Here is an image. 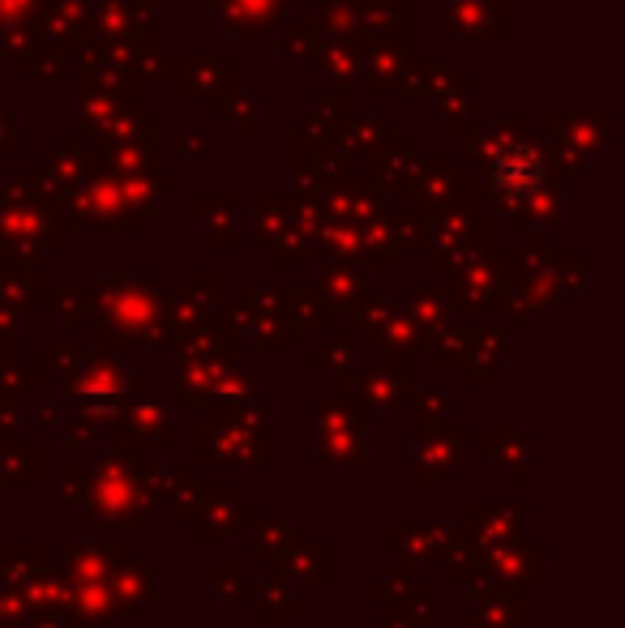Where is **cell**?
<instances>
[{"mask_svg": "<svg viewBox=\"0 0 625 628\" xmlns=\"http://www.w3.org/2000/svg\"><path fill=\"white\" fill-rule=\"evenodd\" d=\"M510 171H515V180H522V189H531V185L540 180V158H535L531 150L515 145V150H506V154L493 163V180H497V185H506V180H510Z\"/></svg>", "mask_w": 625, "mask_h": 628, "instance_id": "cell-1", "label": "cell"}]
</instances>
